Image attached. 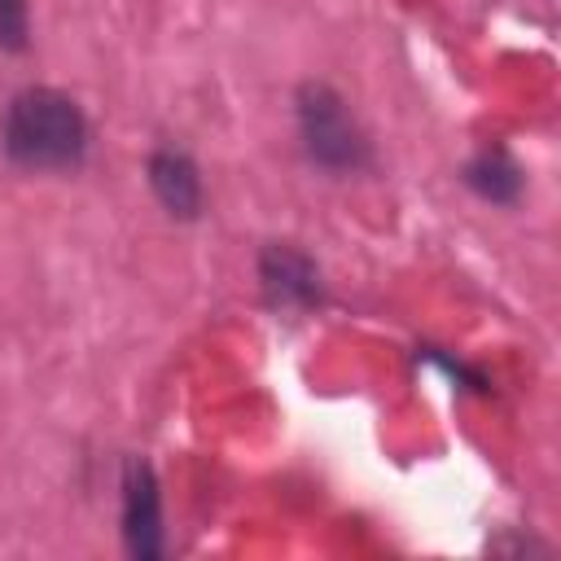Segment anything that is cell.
Instances as JSON below:
<instances>
[{"label":"cell","mask_w":561,"mask_h":561,"mask_svg":"<svg viewBox=\"0 0 561 561\" xmlns=\"http://www.w3.org/2000/svg\"><path fill=\"white\" fill-rule=\"evenodd\" d=\"M0 140L26 171H75L88 158V118L57 88H26L9 101Z\"/></svg>","instance_id":"cell-1"},{"label":"cell","mask_w":561,"mask_h":561,"mask_svg":"<svg viewBox=\"0 0 561 561\" xmlns=\"http://www.w3.org/2000/svg\"><path fill=\"white\" fill-rule=\"evenodd\" d=\"M298 131L307 158L324 171H359L368 162V140L329 83H307L298 92Z\"/></svg>","instance_id":"cell-2"},{"label":"cell","mask_w":561,"mask_h":561,"mask_svg":"<svg viewBox=\"0 0 561 561\" xmlns=\"http://www.w3.org/2000/svg\"><path fill=\"white\" fill-rule=\"evenodd\" d=\"M123 539L140 561L162 557V495L153 469L140 456L123 465Z\"/></svg>","instance_id":"cell-3"},{"label":"cell","mask_w":561,"mask_h":561,"mask_svg":"<svg viewBox=\"0 0 561 561\" xmlns=\"http://www.w3.org/2000/svg\"><path fill=\"white\" fill-rule=\"evenodd\" d=\"M259 280L276 307H311L320 302V272L294 245H267L259 259Z\"/></svg>","instance_id":"cell-4"},{"label":"cell","mask_w":561,"mask_h":561,"mask_svg":"<svg viewBox=\"0 0 561 561\" xmlns=\"http://www.w3.org/2000/svg\"><path fill=\"white\" fill-rule=\"evenodd\" d=\"M149 188L180 219H193L202 210V175H197V167H193V158L184 149L167 145V149H158L149 158Z\"/></svg>","instance_id":"cell-5"},{"label":"cell","mask_w":561,"mask_h":561,"mask_svg":"<svg viewBox=\"0 0 561 561\" xmlns=\"http://www.w3.org/2000/svg\"><path fill=\"white\" fill-rule=\"evenodd\" d=\"M465 184H469L478 197H486V202H495V206H508V202H517V193H522V167H517L504 149H486V153H478V158L465 167Z\"/></svg>","instance_id":"cell-6"},{"label":"cell","mask_w":561,"mask_h":561,"mask_svg":"<svg viewBox=\"0 0 561 561\" xmlns=\"http://www.w3.org/2000/svg\"><path fill=\"white\" fill-rule=\"evenodd\" d=\"M31 39V9L26 0H0V48L22 53Z\"/></svg>","instance_id":"cell-7"}]
</instances>
